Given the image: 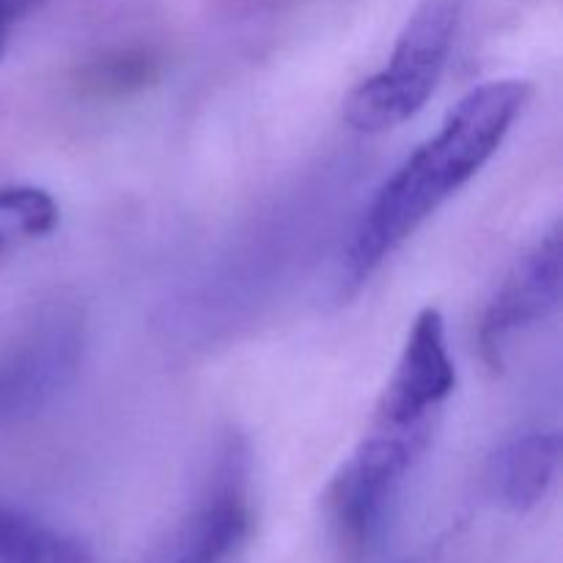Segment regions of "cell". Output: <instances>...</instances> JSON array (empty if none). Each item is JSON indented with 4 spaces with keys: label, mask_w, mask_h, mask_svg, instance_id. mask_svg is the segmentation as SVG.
<instances>
[{
    "label": "cell",
    "mask_w": 563,
    "mask_h": 563,
    "mask_svg": "<svg viewBox=\"0 0 563 563\" xmlns=\"http://www.w3.org/2000/svg\"><path fill=\"white\" fill-rule=\"evenodd\" d=\"M561 306V229L555 225L528 251L484 308L478 350L489 368L504 366L517 339L548 322Z\"/></svg>",
    "instance_id": "obj_5"
},
{
    "label": "cell",
    "mask_w": 563,
    "mask_h": 563,
    "mask_svg": "<svg viewBox=\"0 0 563 563\" xmlns=\"http://www.w3.org/2000/svg\"><path fill=\"white\" fill-rule=\"evenodd\" d=\"M528 97L526 80H489L456 102L440 130L385 179L366 207L341 264V295H357L498 154Z\"/></svg>",
    "instance_id": "obj_1"
},
{
    "label": "cell",
    "mask_w": 563,
    "mask_h": 563,
    "mask_svg": "<svg viewBox=\"0 0 563 563\" xmlns=\"http://www.w3.org/2000/svg\"><path fill=\"white\" fill-rule=\"evenodd\" d=\"M42 0H0V42L9 44V33L16 22L25 20Z\"/></svg>",
    "instance_id": "obj_11"
},
{
    "label": "cell",
    "mask_w": 563,
    "mask_h": 563,
    "mask_svg": "<svg viewBox=\"0 0 563 563\" xmlns=\"http://www.w3.org/2000/svg\"><path fill=\"white\" fill-rule=\"evenodd\" d=\"M434 423L412 429L372 427L328 493V511L341 544L352 553L379 531L401 484L432 443Z\"/></svg>",
    "instance_id": "obj_3"
},
{
    "label": "cell",
    "mask_w": 563,
    "mask_h": 563,
    "mask_svg": "<svg viewBox=\"0 0 563 563\" xmlns=\"http://www.w3.org/2000/svg\"><path fill=\"white\" fill-rule=\"evenodd\" d=\"M561 467L559 432H531L511 440L493 460V487L511 511H531L548 498Z\"/></svg>",
    "instance_id": "obj_7"
},
{
    "label": "cell",
    "mask_w": 563,
    "mask_h": 563,
    "mask_svg": "<svg viewBox=\"0 0 563 563\" xmlns=\"http://www.w3.org/2000/svg\"><path fill=\"white\" fill-rule=\"evenodd\" d=\"M97 71L99 75L93 77V82H99L102 88H115V91H121V88H126L130 82L143 86V80L148 77V60L130 58V55H124V58L110 60V64L99 66Z\"/></svg>",
    "instance_id": "obj_10"
},
{
    "label": "cell",
    "mask_w": 563,
    "mask_h": 563,
    "mask_svg": "<svg viewBox=\"0 0 563 563\" xmlns=\"http://www.w3.org/2000/svg\"><path fill=\"white\" fill-rule=\"evenodd\" d=\"M5 53V44H0V55H3Z\"/></svg>",
    "instance_id": "obj_12"
},
{
    "label": "cell",
    "mask_w": 563,
    "mask_h": 563,
    "mask_svg": "<svg viewBox=\"0 0 563 563\" xmlns=\"http://www.w3.org/2000/svg\"><path fill=\"white\" fill-rule=\"evenodd\" d=\"M0 563H93L80 539L0 504Z\"/></svg>",
    "instance_id": "obj_8"
},
{
    "label": "cell",
    "mask_w": 563,
    "mask_h": 563,
    "mask_svg": "<svg viewBox=\"0 0 563 563\" xmlns=\"http://www.w3.org/2000/svg\"><path fill=\"white\" fill-rule=\"evenodd\" d=\"M58 203L47 190L33 185L0 187V253L53 234Z\"/></svg>",
    "instance_id": "obj_9"
},
{
    "label": "cell",
    "mask_w": 563,
    "mask_h": 563,
    "mask_svg": "<svg viewBox=\"0 0 563 563\" xmlns=\"http://www.w3.org/2000/svg\"><path fill=\"white\" fill-rule=\"evenodd\" d=\"M454 388L456 366L449 352L445 319L438 308H423L412 322L399 363L379 396L374 427L412 429L434 423Z\"/></svg>",
    "instance_id": "obj_4"
},
{
    "label": "cell",
    "mask_w": 563,
    "mask_h": 563,
    "mask_svg": "<svg viewBox=\"0 0 563 563\" xmlns=\"http://www.w3.org/2000/svg\"><path fill=\"white\" fill-rule=\"evenodd\" d=\"M473 0H421L401 27L388 64L357 82L344 102L352 130L379 135L421 113L438 91Z\"/></svg>",
    "instance_id": "obj_2"
},
{
    "label": "cell",
    "mask_w": 563,
    "mask_h": 563,
    "mask_svg": "<svg viewBox=\"0 0 563 563\" xmlns=\"http://www.w3.org/2000/svg\"><path fill=\"white\" fill-rule=\"evenodd\" d=\"M245 465L236 449L225 451L220 476L209 498L196 509V515L181 522L163 553L154 563H225L240 550L251 531V509H247Z\"/></svg>",
    "instance_id": "obj_6"
}]
</instances>
